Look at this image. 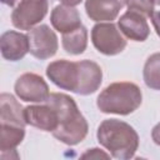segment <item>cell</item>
Masks as SVG:
<instances>
[{
	"mask_svg": "<svg viewBox=\"0 0 160 160\" xmlns=\"http://www.w3.org/2000/svg\"><path fill=\"white\" fill-rule=\"evenodd\" d=\"M45 102L58 112V128L52 131L55 139L74 146L86 138L89 132L88 121L71 96L62 92H52Z\"/></svg>",
	"mask_w": 160,
	"mask_h": 160,
	"instance_id": "obj_1",
	"label": "cell"
},
{
	"mask_svg": "<svg viewBox=\"0 0 160 160\" xmlns=\"http://www.w3.org/2000/svg\"><path fill=\"white\" fill-rule=\"evenodd\" d=\"M96 136L99 144L115 159H131L139 148V135L135 129L118 119L104 120L98 128Z\"/></svg>",
	"mask_w": 160,
	"mask_h": 160,
	"instance_id": "obj_2",
	"label": "cell"
},
{
	"mask_svg": "<svg viewBox=\"0 0 160 160\" xmlns=\"http://www.w3.org/2000/svg\"><path fill=\"white\" fill-rule=\"evenodd\" d=\"M142 94L140 88L129 81L112 82L98 96L96 105L101 112L129 115L141 105Z\"/></svg>",
	"mask_w": 160,
	"mask_h": 160,
	"instance_id": "obj_3",
	"label": "cell"
},
{
	"mask_svg": "<svg viewBox=\"0 0 160 160\" xmlns=\"http://www.w3.org/2000/svg\"><path fill=\"white\" fill-rule=\"evenodd\" d=\"M91 41L99 52L108 56L118 55L126 48V40L111 21L94 25L91 29Z\"/></svg>",
	"mask_w": 160,
	"mask_h": 160,
	"instance_id": "obj_4",
	"label": "cell"
},
{
	"mask_svg": "<svg viewBox=\"0 0 160 160\" xmlns=\"http://www.w3.org/2000/svg\"><path fill=\"white\" fill-rule=\"evenodd\" d=\"M48 0H20L11 14V22L16 29L31 30L48 14Z\"/></svg>",
	"mask_w": 160,
	"mask_h": 160,
	"instance_id": "obj_5",
	"label": "cell"
},
{
	"mask_svg": "<svg viewBox=\"0 0 160 160\" xmlns=\"http://www.w3.org/2000/svg\"><path fill=\"white\" fill-rule=\"evenodd\" d=\"M16 96L28 102H45L50 96L46 81L38 74L25 72L18 78L14 85Z\"/></svg>",
	"mask_w": 160,
	"mask_h": 160,
	"instance_id": "obj_6",
	"label": "cell"
},
{
	"mask_svg": "<svg viewBox=\"0 0 160 160\" xmlns=\"http://www.w3.org/2000/svg\"><path fill=\"white\" fill-rule=\"evenodd\" d=\"M30 54L36 59L45 60L52 58L59 48L56 34L45 24L29 30L28 32Z\"/></svg>",
	"mask_w": 160,
	"mask_h": 160,
	"instance_id": "obj_7",
	"label": "cell"
},
{
	"mask_svg": "<svg viewBox=\"0 0 160 160\" xmlns=\"http://www.w3.org/2000/svg\"><path fill=\"white\" fill-rule=\"evenodd\" d=\"M46 76L58 88L76 92L79 82V65L78 61L55 60L46 68Z\"/></svg>",
	"mask_w": 160,
	"mask_h": 160,
	"instance_id": "obj_8",
	"label": "cell"
},
{
	"mask_svg": "<svg viewBox=\"0 0 160 160\" xmlns=\"http://www.w3.org/2000/svg\"><path fill=\"white\" fill-rule=\"evenodd\" d=\"M24 119L26 125L44 131H54L58 128V112L49 104L30 105L24 108Z\"/></svg>",
	"mask_w": 160,
	"mask_h": 160,
	"instance_id": "obj_9",
	"label": "cell"
},
{
	"mask_svg": "<svg viewBox=\"0 0 160 160\" xmlns=\"http://www.w3.org/2000/svg\"><path fill=\"white\" fill-rule=\"evenodd\" d=\"M0 50L5 60L19 61L30 51L29 38L19 31H5L0 38Z\"/></svg>",
	"mask_w": 160,
	"mask_h": 160,
	"instance_id": "obj_10",
	"label": "cell"
},
{
	"mask_svg": "<svg viewBox=\"0 0 160 160\" xmlns=\"http://www.w3.org/2000/svg\"><path fill=\"white\" fill-rule=\"evenodd\" d=\"M79 65V82L75 94L90 95L94 94L101 85L102 70L100 65L91 60H80Z\"/></svg>",
	"mask_w": 160,
	"mask_h": 160,
	"instance_id": "obj_11",
	"label": "cell"
},
{
	"mask_svg": "<svg viewBox=\"0 0 160 160\" xmlns=\"http://www.w3.org/2000/svg\"><path fill=\"white\" fill-rule=\"evenodd\" d=\"M118 28L128 39L134 41H145L150 34L146 18L130 10L120 16L118 20Z\"/></svg>",
	"mask_w": 160,
	"mask_h": 160,
	"instance_id": "obj_12",
	"label": "cell"
},
{
	"mask_svg": "<svg viewBox=\"0 0 160 160\" xmlns=\"http://www.w3.org/2000/svg\"><path fill=\"white\" fill-rule=\"evenodd\" d=\"M128 5V0H86V15L98 22L112 21L118 18L120 10Z\"/></svg>",
	"mask_w": 160,
	"mask_h": 160,
	"instance_id": "obj_13",
	"label": "cell"
},
{
	"mask_svg": "<svg viewBox=\"0 0 160 160\" xmlns=\"http://www.w3.org/2000/svg\"><path fill=\"white\" fill-rule=\"evenodd\" d=\"M50 22L55 30L61 34L75 30L81 26V19L79 11L74 6L69 5H58L54 8L50 15Z\"/></svg>",
	"mask_w": 160,
	"mask_h": 160,
	"instance_id": "obj_14",
	"label": "cell"
},
{
	"mask_svg": "<svg viewBox=\"0 0 160 160\" xmlns=\"http://www.w3.org/2000/svg\"><path fill=\"white\" fill-rule=\"evenodd\" d=\"M0 120L1 124H11L25 128L24 108L10 94L2 92L0 95Z\"/></svg>",
	"mask_w": 160,
	"mask_h": 160,
	"instance_id": "obj_15",
	"label": "cell"
},
{
	"mask_svg": "<svg viewBox=\"0 0 160 160\" xmlns=\"http://www.w3.org/2000/svg\"><path fill=\"white\" fill-rule=\"evenodd\" d=\"M62 49L71 55H80L88 46V30L85 26H79L72 31L62 34Z\"/></svg>",
	"mask_w": 160,
	"mask_h": 160,
	"instance_id": "obj_16",
	"label": "cell"
},
{
	"mask_svg": "<svg viewBox=\"0 0 160 160\" xmlns=\"http://www.w3.org/2000/svg\"><path fill=\"white\" fill-rule=\"evenodd\" d=\"M25 130L22 126L1 124L0 125V150L1 152L15 150V148L24 140Z\"/></svg>",
	"mask_w": 160,
	"mask_h": 160,
	"instance_id": "obj_17",
	"label": "cell"
},
{
	"mask_svg": "<svg viewBox=\"0 0 160 160\" xmlns=\"http://www.w3.org/2000/svg\"><path fill=\"white\" fill-rule=\"evenodd\" d=\"M144 82L152 90H160V52H155L148 58L142 70Z\"/></svg>",
	"mask_w": 160,
	"mask_h": 160,
	"instance_id": "obj_18",
	"label": "cell"
},
{
	"mask_svg": "<svg viewBox=\"0 0 160 160\" xmlns=\"http://www.w3.org/2000/svg\"><path fill=\"white\" fill-rule=\"evenodd\" d=\"M154 0H128V10L139 12L145 18H150L154 12Z\"/></svg>",
	"mask_w": 160,
	"mask_h": 160,
	"instance_id": "obj_19",
	"label": "cell"
},
{
	"mask_svg": "<svg viewBox=\"0 0 160 160\" xmlns=\"http://www.w3.org/2000/svg\"><path fill=\"white\" fill-rule=\"evenodd\" d=\"M111 155L110 154H106L104 151H101L100 149L98 148H94V149H89V151H86L85 154L81 155L82 159H86V158H90V159H99V158H105V159H109Z\"/></svg>",
	"mask_w": 160,
	"mask_h": 160,
	"instance_id": "obj_20",
	"label": "cell"
},
{
	"mask_svg": "<svg viewBox=\"0 0 160 160\" xmlns=\"http://www.w3.org/2000/svg\"><path fill=\"white\" fill-rule=\"evenodd\" d=\"M150 19H151V22L154 25L156 34L160 36V11H154L152 15L150 16Z\"/></svg>",
	"mask_w": 160,
	"mask_h": 160,
	"instance_id": "obj_21",
	"label": "cell"
},
{
	"mask_svg": "<svg viewBox=\"0 0 160 160\" xmlns=\"http://www.w3.org/2000/svg\"><path fill=\"white\" fill-rule=\"evenodd\" d=\"M151 138H152V141L160 146V122L156 124L152 130H151Z\"/></svg>",
	"mask_w": 160,
	"mask_h": 160,
	"instance_id": "obj_22",
	"label": "cell"
},
{
	"mask_svg": "<svg viewBox=\"0 0 160 160\" xmlns=\"http://www.w3.org/2000/svg\"><path fill=\"white\" fill-rule=\"evenodd\" d=\"M59 1L62 2L64 5H69V6H75L81 2V0H59Z\"/></svg>",
	"mask_w": 160,
	"mask_h": 160,
	"instance_id": "obj_23",
	"label": "cell"
},
{
	"mask_svg": "<svg viewBox=\"0 0 160 160\" xmlns=\"http://www.w3.org/2000/svg\"><path fill=\"white\" fill-rule=\"evenodd\" d=\"M2 4H5V5H8V6H14L15 5V2L18 1V0H0Z\"/></svg>",
	"mask_w": 160,
	"mask_h": 160,
	"instance_id": "obj_24",
	"label": "cell"
},
{
	"mask_svg": "<svg viewBox=\"0 0 160 160\" xmlns=\"http://www.w3.org/2000/svg\"><path fill=\"white\" fill-rule=\"evenodd\" d=\"M155 1V4H158V5H160V0H154Z\"/></svg>",
	"mask_w": 160,
	"mask_h": 160,
	"instance_id": "obj_25",
	"label": "cell"
}]
</instances>
